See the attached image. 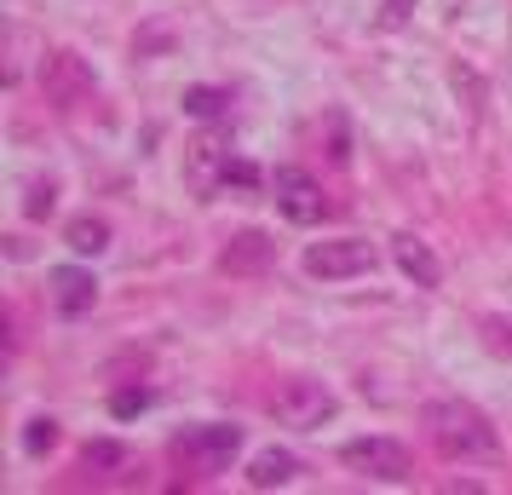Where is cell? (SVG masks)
Here are the masks:
<instances>
[{
  "instance_id": "5",
  "label": "cell",
  "mask_w": 512,
  "mask_h": 495,
  "mask_svg": "<svg viewBox=\"0 0 512 495\" xmlns=\"http://www.w3.org/2000/svg\"><path fill=\"white\" fill-rule=\"evenodd\" d=\"M340 461L363 478H380V484H409L415 478V455L397 438H357V444L340 449Z\"/></svg>"
},
{
  "instance_id": "13",
  "label": "cell",
  "mask_w": 512,
  "mask_h": 495,
  "mask_svg": "<svg viewBox=\"0 0 512 495\" xmlns=\"http://www.w3.org/2000/svg\"><path fill=\"white\" fill-rule=\"evenodd\" d=\"M271 260V242L259 231H248V236H236L231 248H225V271H254V265H265Z\"/></svg>"
},
{
  "instance_id": "18",
  "label": "cell",
  "mask_w": 512,
  "mask_h": 495,
  "mask_svg": "<svg viewBox=\"0 0 512 495\" xmlns=\"http://www.w3.org/2000/svg\"><path fill=\"white\" fill-rule=\"evenodd\" d=\"M139 409H150V392H116V398H110V415H121V421H127V415H139Z\"/></svg>"
},
{
  "instance_id": "17",
  "label": "cell",
  "mask_w": 512,
  "mask_h": 495,
  "mask_svg": "<svg viewBox=\"0 0 512 495\" xmlns=\"http://www.w3.org/2000/svg\"><path fill=\"white\" fill-rule=\"evenodd\" d=\"M52 202H58V196H52V179H35V185H29V196H24V213H29V219H47Z\"/></svg>"
},
{
  "instance_id": "11",
  "label": "cell",
  "mask_w": 512,
  "mask_h": 495,
  "mask_svg": "<svg viewBox=\"0 0 512 495\" xmlns=\"http://www.w3.org/2000/svg\"><path fill=\"white\" fill-rule=\"evenodd\" d=\"M294 478H300V455H288V449H259L248 461V484L254 490H277V484H294Z\"/></svg>"
},
{
  "instance_id": "15",
  "label": "cell",
  "mask_w": 512,
  "mask_h": 495,
  "mask_svg": "<svg viewBox=\"0 0 512 495\" xmlns=\"http://www.w3.org/2000/svg\"><path fill=\"white\" fill-rule=\"evenodd\" d=\"M185 110H190V116H202V121H219L225 110H231V93H219V87H190Z\"/></svg>"
},
{
  "instance_id": "10",
  "label": "cell",
  "mask_w": 512,
  "mask_h": 495,
  "mask_svg": "<svg viewBox=\"0 0 512 495\" xmlns=\"http://www.w3.org/2000/svg\"><path fill=\"white\" fill-rule=\"evenodd\" d=\"M392 254H397V271H403L415 288H438V283H443L438 254H432V248H426L415 231H397V236H392Z\"/></svg>"
},
{
  "instance_id": "1",
  "label": "cell",
  "mask_w": 512,
  "mask_h": 495,
  "mask_svg": "<svg viewBox=\"0 0 512 495\" xmlns=\"http://www.w3.org/2000/svg\"><path fill=\"white\" fill-rule=\"evenodd\" d=\"M420 426H426V438L438 444L443 461H495L501 455V438H495V426H489L484 409H472L461 398H438L420 409Z\"/></svg>"
},
{
  "instance_id": "14",
  "label": "cell",
  "mask_w": 512,
  "mask_h": 495,
  "mask_svg": "<svg viewBox=\"0 0 512 495\" xmlns=\"http://www.w3.org/2000/svg\"><path fill=\"white\" fill-rule=\"evenodd\" d=\"M133 455L121 444H110V438H98V444H87V455H81V467L93 472V478H116V467H127Z\"/></svg>"
},
{
  "instance_id": "9",
  "label": "cell",
  "mask_w": 512,
  "mask_h": 495,
  "mask_svg": "<svg viewBox=\"0 0 512 495\" xmlns=\"http://www.w3.org/2000/svg\"><path fill=\"white\" fill-rule=\"evenodd\" d=\"M47 283H52V306H58V317H81V311H93V300H98L93 271H81V265H58Z\"/></svg>"
},
{
  "instance_id": "4",
  "label": "cell",
  "mask_w": 512,
  "mask_h": 495,
  "mask_svg": "<svg viewBox=\"0 0 512 495\" xmlns=\"http://www.w3.org/2000/svg\"><path fill=\"white\" fill-rule=\"evenodd\" d=\"M374 265H380V254H374L369 236H334V242H311L305 248V271L323 277V283H346V277H363Z\"/></svg>"
},
{
  "instance_id": "2",
  "label": "cell",
  "mask_w": 512,
  "mask_h": 495,
  "mask_svg": "<svg viewBox=\"0 0 512 495\" xmlns=\"http://www.w3.org/2000/svg\"><path fill=\"white\" fill-rule=\"evenodd\" d=\"M236 449H242V426L202 421V426H185L173 438V461L185 472H196V478H213V472H225L236 461Z\"/></svg>"
},
{
  "instance_id": "6",
  "label": "cell",
  "mask_w": 512,
  "mask_h": 495,
  "mask_svg": "<svg viewBox=\"0 0 512 495\" xmlns=\"http://www.w3.org/2000/svg\"><path fill=\"white\" fill-rule=\"evenodd\" d=\"M231 167H236V156H231V144H225V133H202V139H190L185 179H190V190H196L202 202H213L219 190L231 185Z\"/></svg>"
},
{
  "instance_id": "16",
  "label": "cell",
  "mask_w": 512,
  "mask_h": 495,
  "mask_svg": "<svg viewBox=\"0 0 512 495\" xmlns=\"http://www.w3.org/2000/svg\"><path fill=\"white\" fill-rule=\"evenodd\" d=\"M52 444H58V421H52V415H35V421L24 426V449L29 455H47Z\"/></svg>"
},
{
  "instance_id": "7",
  "label": "cell",
  "mask_w": 512,
  "mask_h": 495,
  "mask_svg": "<svg viewBox=\"0 0 512 495\" xmlns=\"http://www.w3.org/2000/svg\"><path fill=\"white\" fill-rule=\"evenodd\" d=\"M271 196H277V213L288 219V225H323L328 219V196L305 167H277Z\"/></svg>"
},
{
  "instance_id": "8",
  "label": "cell",
  "mask_w": 512,
  "mask_h": 495,
  "mask_svg": "<svg viewBox=\"0 0 512 495\" xmlns=\"http://www.w3.org/2000/svg\"><path fill=\"white\" fill-rule=\"evenodd\" d=\"M41 87L58 110H75L81 98H93V70L75 58V52H52L47 64H41Z\"/></svg>"
},
{
  "instance_id": "12",
  "label": "cell",
  "mask_w": 512,
  "mask_h": 495,
  "mask_svg": "<svg viewBox=\"0 0 512 495\" xmlns=\"http://www.w3.org/2000/svg\"><path fill=\"white\" fill-rule=\"evenodd\" d=\"M64 242H70L75 254H104V248H110V225H104V219H93V213H81V219H70Z\"/></svg>"
},
{
  "instance_id": "3",
  "label": "cell",
  "mask_w": 512,
  "mask_h": 495,
  "mask_svg": "<svg viewBox=\"0 0 512 495\" xmlns=\"http://www.w3.org/2000/svg\"><path fill=\"white\" fill-rule=\"evenodd\" d=\"M271 415H277L282 426H294V432H317L323 421L340 415V398L328 392L323 380L294 375V380H282L277 392H271Z\"/></svg>"
}]
</instances>
